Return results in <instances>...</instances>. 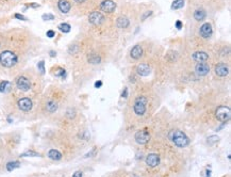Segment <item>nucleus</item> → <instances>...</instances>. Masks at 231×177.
Returning a JSON list of instances; mask_svg holds the SVG:
<instances>
[{"label": "nucleus", "mask_w": 231, "mask_h": 177, "mask_svg": "<svg viewBox=\"0 0 231 177\" xmlns=\"http://www.w3.org/2000/svg\"><path fill=\"white\" fill-rule=\"evenodd\" d=\"M19 62V54L10 49L0 51V65L4 68H13Z\"/></svg>", "instance_id": "1"}, {"label": "nucleus", "mask_w": 231, "mask_h": 177, "mask_svg": "<svg viewBox=\"0 0 231 177\" xmlns=\"http://www.w3.org/2000/svg\"><path fill=\"white\" fill-rule=\"evenodd\" d=\"M173 143L178 147H186L190 144V139L186 137V135L181 130H173L168 135Z\"/></svg>", "instance_id": "2"}, {"label": "nucleus", "mask_w": 231, "mask_h": 177, "mask_svg": "<svg viewBox=\"0 0 231 177\" xmlns=\"http://www.w3.org/2000/svg\"><path fill=\"white\" fill-rule=\"evenodd\" d=\"M88 21L90 25L94 26V27L100 28L102 25H105L107 23V17H105L102 12L98 10H94L92 12H90V14H88Z\"/></svg>", "instance_id": "3"}, {"label": "nucleus", "mask_w": 231, "mask_h": 177, "mask_svg": "<svg viewBox=\"0 0 231 177\" xmlns=\"http://www.w3.org/2000/svg\"><path fill=\"white\" fill-rule=\"evenodd\" d=\"M146 106H147V98H146V97H144V96L136 97L135 100H134V105H133L134 113L139 116L144 115L146 112Z\"/></svg>", "instance_id": "4"}, {"label": "nucleus", "mask_w": 231, "mask_h": 177, "mask_svg": "<svg viewBox=\"0 0 231 177\" xmlns=\"http://www.w3.org/2000/svg\"><path fill=\"white\" fill-rule=\"evenodd\" d=\"M216 119L222 123H227L231 118V111L230 108L227 106H220L215 111Z\"/></svg>", "instance_id": "5"}, {"label": "nucleus", "mask_w": 231, "mask_h": 177, "mask_svg": "<svg viewBox=\"0 0 231 177\" xmlns=\"http://www.w3.org/2000/svg\"><path fill=\"white\" fill-rule=\"evenodd\" d=\"M117 8V3L114 0H102L99 3V11L102 13L112 14Z\"/></svg>", "instance_id": "6"}, {"label": "nucleus", "mask_w": 231, "mask_h": 177, "mask_svg": "<svg viewBox=\"0 0 231 177\" xmlns=\"http://www.w3.org/2000/svg\"><path fill=\"white\" fill-rule=\"evenodd\" d=\"M199 35L201 39L209 40L213 35V27L210 23H203L199 28Z\"/></svg>", "instance_id": "7"}, {"label": "nucleus", "mask_w": 231, "mask_h": 177, "mask_svg": "<svg viewBox=\"0 0 231 177\" xmlns=\"http://www.w3.org/2000/svg\"><path fill=\"white\" fill-rule=\"evenodd\" d=\"M15 82L18 90L23 91V92H27L31 88V82L26 76H19V77L16 78Z\"/></svg>", "instance_id": "8"}, {"label": "nucleus", "mask_w": 231, "mask_h": 177, "mask_svg": "<svg viewBox=\"0 0 231 177\" xmlns=\"http://www.w3.org/2000/svg\"><path fill=\"white\" fill-rule=\"evenodd\" d=\"M56 6L59 12L62 14H68L71 12V8H73L71 0H57Z\"/></svg>", "instance_id": "9"}, {"label": "nucleus", "mask_w": 231, "mask_h": 177, "mask_svg": "<svg viewBox=\"0 0 231 177\" xmlns=\"http://www.w3.org/2000/svg\"><path fill=\"white\" fill-rule=\"evenodd\" d=\"M18 108L21 110L23 112H29L33 107V102L29 97H23V98L18 99L17 101Z\"/></svg>", "instance_id": "10"}, {"label": "nucleus", "mask_w": 231, "mask_h": 177, "mask_svg": "<svg viewBox=\"0 0 231 177\" xmlns=\"http://www.w3.org/2000/svg\"><path fill=\"white\" fill-rule=\"evenodd\" d=\"M134 139H135V142L138 143V144L144 145V144H146V143L149 142V140H150V136H149V133L146 130H139L135 133Z\"/></svg>", "instance_id": "11"}, {"label": "nucleus", "mask_w": 231, "mask_h": 177, "mask_svg": "<svg viewBox=\"0 0 231 177\" xmlns=\"http://www.w3.org/2000/svg\"><path fill=\"white\" fill-rule=\"evenodd\" d=\"M144 54V49L141 44H136L130 50V57L133 60H139Z\"/></svg>", "instance_id": "12"}, {"label": "nucleus", "mask_w": 231, "mask_h": 177, "mask_svg": "<svg viewBox=\"0 0 231 177\" xmlns=\"http://www.w3.org/2000/svg\"><path fill=\"white\" fill-rule=\"evenodd\" d=\"M195 71H196L197 75L199 76H206L210 71V66L209 64H207L206 62H199L195 66Z\"/></svg>", "instance_id": "13"}, {"label": "nucleus", "mask_w": 231, "mask_h": 177, "mask_svg": "<svg viewBox=\"0 0 231 177\" xmlns=\"http://www.w3.org/2000/svg\"><path fill=\"white\" fill-rule=\"evenodd\" d=\"M215 74L220 77H226L229 74V68H228L227 64L224 62L217 63V65L215 66Z\"/></svg>", "instance_id": "14"}, {"label": "nucleus", "mask_w": 231, "mask_h": 177, "mask_svg": "<svg viewBox=\"0 0 231 177\" xmlns=\"http://www.w3.org/2000/svg\"><path fill=\"white\" fill-rule=\"evenodd\" d=\"M130 26V19L126 15H120L116 19V27L118 29H127Z\"/></svg>", "instance_id": "15"}, {"label": "nucleus", "mask_w": 231, "mask_h": 177, "mask_svg": "<svg viewBox=\"0 0 231 177\" xmlns=\"http://www.w3.org/2000/svg\"><path fill=\"white\" fill-rule=\"evenodd\" d=\"M160 163V157L157 154H149L146 157V164L150 167H156Z\"/></svg>", "instance_id": "16"}, {"label": "nucleus", "mask_w": 231, "mask_h": 177, "mask_svg": "<svg viewBox=\"0 0 231 177\" xmlns=\"http://www.w3.org/2000/svg\"><path fill=\"white\" fill-rule=\"evenodd\" d=\"M150 71H151V68H150V66H149V64L147 63H141L139 65H138V67H136V73H138L139 76H142V77L148 76L149 74H150Z\"/></svg>", "instance_id": "17"}, {"label": "nucleus", "mask_w": 231, "mask_h": 177, "mask_svg": "<svg viewBox=\"0 0 231 177\" xmlns=\"http://www.w3.org/2000/svg\"><path fill=\"white\" fill-rule=\"evenodd\" d=\"M86 59H88V63L94 64V65H96V64H99L100 62H101V56H100V54H98V52H96V51L88 52Z\"/></svg>", "instance_id": "18"}, {"label": "nucleus", "mask_w": 231, "mask_h": 177, "mask_svg": "<svg viewBox=\"0 0 231 177\" xmlns=\"http://www.w3.org/2000/svg\"><path fill=\"white\" fill-rule=\"evenodd\" d=\"M192 59L195 62H198V63L199 62H206L209 60V54L206 51H195L192 54Z\"/></svg>", "instance_id": "19"}, {"label": "nucleus", "mask_w": 231, "mask_h": 177, "mask_svg": "<svg viewBox=\"0 0 231 177\" xmlns=\"http://www.w3.org/2000/svg\"><path fill=\"white\" fill-rule=\"evenodd\" d=\"M193 17L196 21H203L207 17V12L203 9H197V10L194 11Z\"/></svg>", "instance_id": "20"}, {"label": "nucleus", "mask_w": 231, "mask_h": 177, "mask_svg": "<svg viewBox=\"0 0 231 177\" xmlns=\"http://www.w3.org/2000/svg\"><path fill=\"white\" fill-rule=\"evenodd\" d=\"M45 108H46V111L49 112V113H54L58 110V104L54 100H49V101H47Z\"/></svg>", "instance_id": "21"}, {"label": "nucleus", "mask_w": 231, "mask_h": 177, "mask_svg": "<svg viewBox=\"0 0 231 177\" xmlns=\"http://www.w3.org/2000/svg\"><path fill=\"white\" fill-rule=\"evenodd\" d=\"M48 157L51 160H56V161H58V160L62 159V154L57 149H50L49 152H48Z\"/></svg>", "instance_id": "22"}, {"label": "nucleus", "mask_w": 231, "mask_h": 177, "mask_svg": "<svg viewBox=\"0 0 231 177\" xmlns=\"http://www.w3.org/2000/svg\"><path fill=\"white\" fill-rule=\"evenodd\" d=\"M11 88H12L11 82H9L6 80L1 81V83H0V92L1 93H8L9 91H11Z\"/></svg>", "instance_id": "23"}, {"label": "nucleus", "mask_w": 231, "mask_h": 177, "mask_svg": "<svg viewBox=\"0 0 231 177\" xmlns=\"http://www.w3.org/2000/svg\"><path fill=\"white\" fill-rule=\"evenodd\" d=\"M184 4H185L184 0H175L172 3V6H170V8H172V10H180V9L183 8Z\"/></svg>", "instance_id": "24"}, {"label": "nucleus", "mask_w": 231, "mask_h": 177, "mask_svg": "<svg viewBox=\"0 0 231 177\" xmlns=\"http://www.w3.org/2000/svg\"><path fill=\"white\" fill-rule=\"evenodd\" d=\"M58 28L60 29V31H62V32H64V33H68L69 31H71V25L69 24H67V23H62V24H60L59 26H58Z\"/></svg>", "instance_id": "25"}, {"label": "nucleus", "mask_w": 231, "mask_h": 177, "mask_svg": "<svg viewBox=\"0 0 231 177\" xmlns=\"http://www.w3.org/2000/svg\"><path fill=\"white\" fill-rule=\"evenodd\" d=\"M19 166H20V163H19L18 161H10L9 163L6 164V170H8L9 172H11Z\"/></svg>", "instance_id": "26"}, {"label": "nucleus", "mask_w": 231, "mask_h": 177, "mask_svg": "<svg viewBox=\"0 0 231 177\" xmlns=\"http://www.w3.org/2000/svg\"><path fill=\"white\" fill-rule=\"evenodd\" d=\"M20 157H40V154L34 150H27V152L23 153Z\"/></svg>", "instance_id": "27"}, {"label": "nucleus", "mask_w": 231, "mask_h": 177, "mask_svg": "<svg viewBox=\"0 0 231 177\" xmlns=\"http://www.w3.org/2000/svg\"><path fill=\"white\" fill-rule=\"evenodd\" d=\"M54 76H56V77H60V78H65L66 77V71H65L64 68L58 67L57 71H54Z\"/></svg>", "instance_id": "28"}, {"label": "nucleus", "mask_w": 231, "mask_h": 177, "mask_svg": "<svg viewBox=\"0 0 231 177\" xmlns=\"http://www.w3.org/2000/svg\"><path fill=\"white\" fill-rule=\"evenodd\" d=\"M218 140H220V138H218L217 136H210V137L208 138V144L213 145V144H215Z\"/></svg>", "instance_id": "29"}, {"label": "nucleus", "mask_w": 231, "mask_h": 177, "mask_svg": "<svg viewBox=\"0 0 231 177\" xmlns=\"http://www.w3.org/2000/svg\"><path fill=\"white\" fill-rule=\"evenodd\" d=\"M71 4H75V6H84L88 0H71Z\"/></svg>", "instance_id": "30"}, {"label": "nucleus", "mask_w": 231, "mask_h": 177, "mask_svg": "<svg viewBox=\"0 0 231 177\" xmlns=\"http://www.w3.org/2000/svg\"><path fill=\"white\" fill-rule=\"evenodd\" d=\"M37 68L40 71L41 74H45V62L44 61H40L37 63Z\"/></svg>", "instance_id": "31"}, {"label": "nucleus", "mask_w": 231, "mask_h": 177, "mask_svg": "<svg viewBox=\"0 0 231 177\" xmlns=\"http://www.w3.org/2000/svg\"><path fill=\"white\" fill-rule=\"evenodd\" d=\"M43 20H53L54 19V15H52V14L50 13H47V14H44V15L42 16Z\"/></svg>", "instance_id": "32"}, {"label": "nucleus", "mask_w": 231, "mask_h": 177, "mask_svg": "<svg viewBox=\"0 0 231 177\" xmlns=\"http://www.w3.org/2000/svg\"><path fill=\"white\" fill-rule=\"evenodd\" d=\"M151 15H152V11H146L145 13H144L143 15H142L141 19H142V20H145L146 18L149 17V16H151Z\"/></svg>", "instance_id": "33"}, {"label": "nucleus", "mask_w": 231, "mask_h": 177, "mask_svg": "<svg viewBox=\"0 0 231 177\" xmlns=\"http://www.w3.org/2000/svg\"><path fill=\"white\" fill-rule=\"evenodd\" d=\"M46 35H47V37H49V39H52V37L56 35V32H54L53 30H48L47 33H46Z\"/></svg>", "instance_id": "34"}, {"label": "nucleus", "mask_w": 231, "mask_h": 177, "mask_svg": "<svg viewBox=\"0 0 231 177\" xmlns=\"http://www.w3.org/2000/svg\"><path fill=\"white\" fill-rule=\"evenodd\" d=\"M15 18H17V19H19V20H28L25 16L21 15V14H18V13L15 14Z\"/></svg>", "instance_id": "35"}, {"label": "nucleus", "mask_w": 231, "mask_h": 177, "mask_svg": "<svg viewBox=\"0 0 231 177\" xmlns=\"http://www.w3.org/2000/svg\"><path fill=\"white\" fill-rule=\"evenodd\" d=\"M122 98H127V97H128V88H125L124 91H122Z\"/></svg>", "instance_id": "36"}, {"label": "nucleus", "mask_w": 231, "mask_h": 177, "mask_svg": "<svg viewBox=\"0 0 231 177\" xmlns=\"http://www.w3.org/2000/svg\"><path fill=\"white\" fill-rule=\"evenodd\" d=\"M175 26H176V28H177L178 30H180V29L182 28V26H183V25H182L181 20H177V21H176V24H175Z\"/></svg>", "instance_id": "37"}, {"label": "nucleus", "mask_w": 231, "mask_h": 177, "mask_svg": "<svg viewBox=\"0 0 231 177\" xmlns=\"http://www.w3.org/2000/svg\"><path fill=\"white\" fill-rule=\"evenodd\" d=\"M73 177H82V172L81 171H77L73 174Z\"/></svg>", "instance_id": "38"}, {"label": "nucleus", "mask_w": 231, "mask_h": 177, "mask_svg": "<svg viewBox=\"0 0 231 177\" xmlns=\"http://www.w3.org/2000/svg\"><path fill=\"white\" fill-rule=\"evenodd\" d=\"M94 85H95V88H100L102 85V81H96L95 84H94Z\"/></svg>", "instance_id": "39"}, {"label": "nucleus", "mask_w": 231, "mask_h": 177, "mask_svg": "<svg viewBox=\"0 0 231 177\" xmlns=\"http://www.w3.org/2000/svg\"><path fill=\"white\" fill-rule=\"evenodd\" d=\"M50 56L54 57V56H56V52H54V51H50Z\"/></svg>", "instance_id": "40"}, {"label": "nucleus", "mask_w": 231, "mask_h": 177, "mask_svg": "<svg viewBox=\"0 0 231 177\" xmlns=\"http://www.w3.org/2000/svg\"><path fill=\"white\" fill-rule=\"evenodd\" d=\"M0 48H1V41H0Z\"/></svg>", "instance_id": "41"}, {"label": "nucleus", "mask_w": 231, "mask_h": 177, "mask_svg": "<svg viewBox=\"0 0 231 177\" xmlns=\"http://www.w3.org/2000/svg\"><path fill=\"white\" fill-rule=\"evenodd\" d=\"M133 177H138V176H133Z\"/></svg>", "instance_id": "42"}]
</instances>
